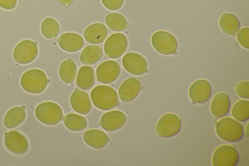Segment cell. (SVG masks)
Masks as SVG:
<instances>
[{
	"mask_svg": "<svg viewBox=\"0 0 249 166\" xmlns=\"http://www.w3.org/2000/svg\"><path fill=\"white\" fill-rule=\"evenodd\" d=\"M90 97L93 105L103 111L112 109L118 104L117 92L108 86L101 85L95 87L91 91Z\"/></svg>",
	"mask_w": 249,
	"mask_h": 166,
	"instance_id": "cell-1",
	"label": "cell"
},
{
	"mask_svg": "<svg viewBox=\"0 0 249 166\" xmlns=\"http://www.w3.org/2000/svg\"><path fill=\"white\" fill-rule=\"evenodd\" d=\"M48 83L46 74L38 69H32L26 71L20 78L22 88L32 94L43 92L46 89Z\"/></svg>",
	"mask_w": 249,
	"mask_h": 166,
	"instance_id": "cell-2",
	"label": "cell"
},
{
	"mask_svg": "<svg viewBox=\"0 0 249 166\" xmlns=\"http://www.w3.org/2000/svg\"><path fill=\"white\" fill-rule=\"evenodd\" d=\"M215 131L219 138L230 142L240 140L244 132L241 124L230 117L223 118L217 122Z\"/></svg>",
	"mask_w": 249,
	"mask_h": 166,
	"instance_id": "cell-3",
	"label": "cell"
},
{
	"mask_svg": "<svg viewBox=\"0 0 249 166\" xmlns=\"http://www.w3.org/2000/svg\"><path fill=\"white\" fill-rule=\"evenodd\" d=\"M35 115L41 123L48 126L57 124L63 117L60 106L53 102H44L38 105L35 111Z\"/></svg>",
	"mask_w": 249,
	"mask_h": 166,
	"instance_id": "cell-4",
	"label": "cell"
},
{
	"mask_svg": "<svg viewBox=\"0 0 249 166\" xmlns=\"http://www.w3.org/2000/svg\"><path fill=\"white\" fill-rule=\"evenodd\" d=\"M151 43L154 49L164 55L175 54L178 48V42L172 34L165 31L155 32L151 37Z\"/></svg>",
	"mask_w": 249,
	"mask_h": 166,
	"instance_id": "cell-5",
	"label": "cell"
},
{
	"mask_svg": "<svg viewBox=\"0 0 249 166\" xmlns=\"http://www.w3.org/2000/svg\"><path fill=\"white\" fill-rule=\"evenodd\" d=\"M181 128V120L176 114L168 113L162 116L158 121L156 131L162 138H169L177 134Z\"/></svg>",
	"mask_w": 249,
	"mask_h": 166,
	"instance_id": "cell-6",
	"label": "cell"
},
{
	"mask_svg": "<svg viewBox=\"0 0 249 166\" xmlns=\"http://www.w3.org/2000/svg\"><path fill=\"white\" fill-rule=\"evenodd\" d=\"M38 53V49L36 43L30 39H24L15 46L13 56L17 63L26 64L33 61L36 58Z\"/></svg>",
	"mask_w": 249,
	"mask_h": 166,
	"instance_id": "cell-7",
	"label": "cell"
},
{
	"mask_svg": "<svg viewBox=\"0 0 249 166\" xmlns=\"http://www.w3.org/2000/svg\"><path fill=\"white\" fill-rule=\"evenodd\" d=\"M128 46L126 36L121 33H115L108 37L106 40L104 50L107 56L111 58L121 57Z\"/></svg>",
	"mask_w": 249,
	"mask_h": 166,
	"instance_id": "cell-8",
	"label": "cell"
},
{
	"mask_svg": "<svg viewBox=\"0 0 249 166\" xmlns=\"http://www.w3.org/2000/svg\"><path fill=\"white\" fill-rule=\"evenodd\" d=\"M4 145L8 150L16 155H23L29 149L27 138L17 130H12L4 133Z\"/></svg>",
	"mask_w": 249,
	"mask_h": 166,
	"instance_id": "cell-9",
	"label": "cell"
},
{
	"mask_svg": "<svg viewBox=\"0 0 249 166\" xmlns=\"http://www.w3.org/2000/svg\"><path fill=\"white\" fill-rule=\"evenodd\" d=\"M239 161V154L233 146L223 145L218 147L212 156L213 166H235Z\"/></svg>",
	"mask_w": 249,
	"mask_h": 166,
	"instance_id": "cell-10",
	"label": "cell"
},
{
	"mask_svg": "<svg viewBox=\"0 0 249 166\" xmlns=\"http://www.w3.org/2000/svg\"><path fill=\"white\" fill-rule=\"evenodd\" d=\"M121 67L119 63L112 60L101 63L96 68V75L98 81L108 84L114 82L119 76Z\"/></svg>",
	"mask_w": 249,
	"mask_h": 166,
	"instance_id": "cell-11",
	"label": "cell"
},
{
	"mask_svg": "<svg viewBox=\"0 0 249 166\" xmlns=\"http://www.w3.org/2000/svg\"><path fill=\"white\" fill-rule=\"evenodd\" d=\"M122 64L124 69L133 75H141L147 71V61L142 55L137 53L130 52L124 55Z\"/></svg>",
	"mask_w": 249,
	"mask_h": 166,
	"instance_id": "cell-12",
	"label": "cell"
},
{
	"mask_svg": "<svg viewBox=\"0 0 249 166\" xmlns=\"http://www.w3.org/2000/svg\"><path fill=\"white\" fill-rule=\"evenodd\" d=\"M212 93V86L206 79H201L195 81L190 86L189 96L196 103L202 104L207 101Z\"/></svg>",
	"mask_w": 249,
	"mask_h": 166,
	"instance_id": "cell-13",
	"label": "cell"
},
{
	"mask_svg": "<svg viewBox=\"0 0 249 166\" xmlns=\"http://www.w3.org/2000/svg\"><path fill=\"white\" fill-rule=\"evenodd\" d=\"M126 116L120 111H111L106 112L101 117L99 125L105 130L114 131L119 129L125 123Z\"/></svg>",
	"mask_w": 249,
	"mask_h": 166,
	"instance_id": "cell-14",
	"label": "cell"
},
{
	"mask_svg": "<svg viewBox=\"0 0 249 166\" xmlns=\"http://www.w3.org/2000/svg\"><path fill=\"white\" fill-rule=\"evenodd\" d=\"M141 83L139 78L130 77L125 80L120 85L119 96L124 102H129L135 99L141 90Z\"/></svg>",
	"mask_w": 249,
	"mask_h": 166,
	"instance_id": "cell-15",
	"label": "cell"
},
{
	"mask_svg": "<svg viewBox=\"0 0 249 166\" xmlns=\"http://www.w3.org/2000/svg\"><path fill=\"white\" fill-rule=\"evenodd\" d=\"M57 41L62 50L69 53L79 51L83 48L85 43L81 35L73 32L63 33L58 37Z\"/></svg>",
	"mask_w": 249,
	"mask_h": 166,
	"instance_id": "cell-16",
	"label": "cell"
},
{
	"mask_svg": "<svg viewBox=\"0 0 249 166\" xmlns=\"http://www.w3.org/2000/svg\"><path fill=\"white\" fill-rule=\"evenodd\" d=\"M70 103L73 110L81 114L89 113L92 108L89 94L82 90L75 89L70 96Z\"/></svg>",
	"mask_w": 249,
	"mask_h": 166,
	"instance_id": "cell-17",
	"label": "cell"
},
{
	"mask_svg": "<svg viewBox=\"0 0 249 166\" xmlns=\"http://www.w3.org/2000/svg\"><path fill=\"white\" fill-rule=\"evenodd\" d=\"M108 35L107 27L102 23H95L88 26L84 31L85 39L90 44H97L103 42Z\"/></svg>",
	"mask_w": 249,
	"mask_h": 166,
	"instance_id": "cell-18",
	"label": "cell"
},
{
	"mask_svg": "<svg viewBox=\"0 0 249 166\" xmlns=\"http://www.w3.org/2000/svg\"><path fill=\"white\" fill-rule=\"evenodd\" d=\"M230 108V98L227 94L223 92L218 93L214 96L210 105L211 112L217 119L227 115Z\"/></svg>",
	"mask_w": 249,
	"mask_h": 166,
	"instance_id": "cell-19",
	"label": "cell"
},
{
	"mask_svg": "<svg viewBox=\"0 0 249 166\" xmlns=\"http://www.w3.org/2000/svg\"><path fill=\"white\" fill-rule=\"evenodd\" d=\"M83 139L89 146L94 148H101L105 147L108 141L107 134L103 131L91 129L85 131Z\"/></svg>",
	"mask_w": 249,
	"mask_h": 166,
	"instance_id": "cell-20",
	"label": "cell"
},
{
	"mask_svg": "<svg viewBox=\"0 0 249 166\" xmlns=\"http://www.w3.org/2000/svg\"><path fill=\"white\" fill-rule=\"evenodd\" d=\"M26 111L22 107H14L6 113L3 124L7 129L15 128L22 123L26 118Z\"/></svg>",
	"mask_w": 249,
	"mask_h": 166,
	"instance_id": "cell-21",
	"label": "cell"
},
{
	"mask_svg": "<svg viewBox=\"0 0 249 166\" xmlns=\"http://www.w3.org/2000/svg\"><path fill=\"white\" fill-rule=\"evenodd\" d=\"M76 84L82 90H88L91 89L95 84L93 68L89 66L81 67L77 74Z\"/></svg>",
	"mask_w": 249,
	"mask_h": 166,
	"instance_id": "cell-22",
	"label": "cell"
},
{
	"mask_svg": "<svg viewBox=\"0 0 249 166\" xmlns=\"http://www.w3.org/2000/svg\"><path fill=\"white\" fill-rule=\"evenodd\" d=\"M77 66L73 60L69 58L63 61L59 68V74L61 80L66 84L73 83L77 74Z\"/></svg>",
	"mask_w": 249,
	"mask_h": 166,
	"instance_id": "cell-23",
	"label": "cell"
},
{
	"mask_svg": "<svg viewBox=\"0 0 249 166\" xmlns=\"http://www.w3.org/2000/svg\"><path fill=\"white\" fill-rule=\"evenodd\" d=\"M219 26L223 32L228 35L234 36L239 30L240 24L238 18L231 13H225L219 19Z\"/></svg>",
	"mask_w": 249,
	"mask_h": 166,
	"instance_id": "cell-24",
	"label": "cell"
},
{
	"mask_svg": "<svg viewBox=\"0 0 249 166\" xmlns=\"http://www.w3.org/2000/svg\"><path fill=\"white\" fill-rule=\"evenodd\" d=\"M103 55L102 48L97 45H89L86 47L80 55V62L84 65H92L97 62Z\"/></svg>",
	"mask_w": 249,
	"mask_h": 166,
	"instance_id": "cell-25",
	"label": "cell"
},
{
	"mask_svg": "<svg viewBox=\"0 0 249 166\" xmlns=\"http://www.w3.org/2000/svg\"><path fill=\"white\" fill-rule=\"evenodd\" d=\"M105 22L110 29L115 32H122L128 27L126 18L117 13H111L107 15Z\"/></svg>",
	"mask_w": 249,
	"mask_h": 166,
	"instance_id": "cell-26",
	"label": "cell"
},
{
	"mask_svg": "<svg viewBox=\"0 0 249 166\" xmlns=\"http://www.w3.org/2000/svg\"><path fill=\"white\" fill-rule=\"evenodd\" d=\"M65 127L69 130L73 131H79L85 129L88 125L87 119L83 116L70 113L63 119Z\"/></svg>",
	"mask_w": 249,
	"mask_h": 166,
	"instance_id": "cell-27",
	"label": "cell"
},
{
	"mask_svg": "<svg viewBox=\"0 0 249 166\" xmlns=\"http://www.w3.org/2000/svg\"><path fill=\"white\" fill-rule=\"evenodd\" d=\"M60 26L54 18L48 17L45 18L41 24V32L43 36L50 39L55 38L60 32Z\"/></svg>",
	"mask_w": 249,
	"mask_h": 166,
	"instance_id": "cell-28",
	"label": "cell"
},
{
	"mask_svg": "<svg viewBox=\"0 0 249 166\" xmlns=\"http://www.w3.org/2000/svg\"><path fill=\"white\" fill-rule=\"evenodd\" d=\"M231 114L237 121L244 122L248 120L249 118V101L242 99L237 101L232 108Z\"/></svg>",
	"mask_w": 249,
	"mask_h": 166,
	"instance_id": "cell-29",
	"label": "cell"
},
{
	"mask_svg": "<svg viewBox=\"0 0 249 166\" xmlns=\"http://www.w3.org/2000/svg\"><path fill=\"white\" fill-rule=\"evenodd\" d=\"M237 39L240 44L245 48H249V28L243 27L237 34Z\"/></svg>",
	"mask_w": 249,
	"mask_h": 166,
	"instance_id": "cell-30",
	"label": "cell"
},
{
	"mask_svg": "<svg viewBox=\"0 0 249 166\" xmlns=\"http://www.w3.org/2000/svg\"><path fill=\"white\" fill-rule=\"evenodd\" d=\"M236 94L240 97L249 98V82L242 81L238 83L235 87Z\"/></svg>",
	"mask_w": 249,
	"mask_h": 166,
	"instance_id": "cell-31",
	"label": "cell"
},
{
	"mask_svg": "<svg viewBox=\"0 0 249 166\" xmlns=\"http://www.w3.org/2000/svg\"><path fill=\"white\" fill-rule=\"evenodd\" d=\"M124 0H101L104 6L111 11H116L120 9Z\"/></svg>",
	"mask_w": 249,
	"mask_h": 166,
	"instance_id": "cell-32",
	"label": "cell"
},
{
	"mask_svg": "<svg viewBox=\"0 0 249 166\" xmlns=\"http://www.w3.org/2000/svg\"><path fill=\"white\" fill-rule=\"evenodd\" d=\"M18 0H0V7L7 10L13 9L17 5Z\"/></svg>",
	"mask_w": 249,
	"mask_h": 166,
	"instance_id": "cell-33",
	"label": "cell"
},
{
	"mask_svg": "<svg viewBox=\"0 0 249 166\" xmlns=\"http://www.w3.org/2000/svg\"><path fill=\"white\" fill-rule=\"evenodd\" d=\"M58 1L62 4V5L69 6L75 0H58Z\"/></svg>",
	"mask_w": 249,
	"mask_h": 166,
	"instance_id": "cell-34",
	"label": "cell"
},
{
	"mask_svg": "<svg viewBox=\"0 0 249 166\" xmlns=\"http://www.w3.org/2000/svg\"><path fill=\"white\" fill-rule=\"evenodd\" d=\"M248 124H247V126L246 127V131H245V132L246 133V135H247V136L248 137Z\"/></svg>",
	"mask_w": 249,
	"mask_h": 166,
	"instance_id": "cell-35",
	"label": "cell"
}]
</instances>
